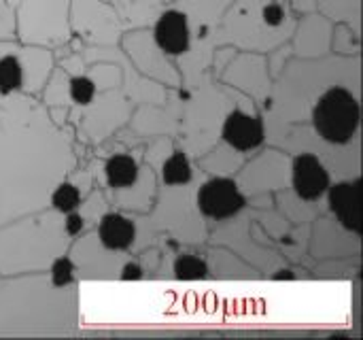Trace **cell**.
<instances>
[{"mask_svg":"<svg viewBox=\"0 0 363 340\" xmlns=\"http://www.w3.org/2000/svg\"><path fill=\"white\" fill-rule=\"evenodd\" d=\"M200 211L213 219H228L245 209V196L230 179H213L200 187Z\"/></svg>","mask_w":363,"mask_h":340,"instance_id":"obj_2","label":"cell"},{"mask_svg":"<svg viewBox=\"0 0 363 340\" xmlns=\"http://www.w3.org/2000/svg\"><path fill=\"white\" fill-rule=\"evenodd\" d=\"M23 70L15 55L0 57V94H11L13 89L21 87Z\"/></svg>","mask_w":363,"mask_h":340,"instance_id":"obj_9","label":"cell"},{"mask_svg":"<svg viewBox=\"0 0 363 340\" xmlns=\"http://www.w3.org/2000/svg\"><path fill=\"white\" fill-rule=\"evenodd\" d=\"M81 228H83V219H81L79 215L68 213V219H66V232H68V234H79V232H81Z\"/></svg>","mask_w":363,"mask_h":340,"instance_id":"obj_17","label":"cell"},{"mask_svg":"<svg viewBox=\"0 0 363 340\" xmlns=\"http://www.w3.org/2000/svg\"><path fill=\"white\" fill-rule=\"evenodd\" d=\"M277 279H294V275L289 270H283L281 275H277Z\"/></svg>","mask_w":363,"mask_h":340,"instance_id":"obj_18","label":"cell"},{"mask_svg":"<svg viewBox=\"0 0 363 340\" xmlns=\"http://www.w3.org/2000/svg\"><path fill=\"white\" fill-rule=\"evenodd\" d=\"M294 187L300 198L317 200L330 187V175L315 155H298L294 162Z\"/></svg>","mask_w":363,"mask_h":340,"instance_id":"obj_3","label":"cell"},{"mask_svg":"<svg viewBox=\"0 0 363 340\" xmlns=\"http://www.w3.org/2000/svg\"><path fill=\"white\" fill-rule=\"evenodd\" d=\"M174 275L179 281H200L208 277V266L196 256H183L174 264Z\"/></svg>","mask_w":363,"mask_h":340,"instance_id":"obj_11","label":"cell"},{"mask_svg":"<svg viewBox=\"0 0 363 340\" xmlns=\"http://www.w3.org/2000/svg\"><path fill=\"white\" fill-rule=\"evenodd\" d=\"M94 94H96V85H94L91 79H87V77H74L70 81V96H72L74 102L87 104V102H91Z\"/></svg>","mask_w":363,"mask_h":340,"instance_id":"obj_13","label":"cell"},{"mask_svg":"<svg viewBox=\"0 0 363 340\" xmlns=\"http://www.w3.org/2000/svg\"><path fill=\"white\" fill-rule=\"evenodd\" d=\"M313 117L317 132L325 141L342 145L351 141L359 126V104L349 89L332 87L319 98Z\"/></svg>","mask_w":363,"mask_h":340,"instance_id":"obj_1","label":"cell"},{"mask_svg":"<svg viewBox=\"0 0 363 340\" xmlns=\"http://www.w3.org/2000/svg\"><path fill=\"white\" fill-rule=\"evenodd\" d=\"M143 277V268L138 264H128L121 273V279L123 281H138Z\"/></svg>","mask_w":363,"mask_h":340,"instance_id":"obj_16","label":"cell"},{"mask_svg":"<svg viewBox=\"0 0 363 340\" xmlns=\"http://www.w3.org/2000/svg\"><path fill=\"white\" fill-rule=\"evenodd\" d=\"M51 202H53V207H55L57 211H62V213H72V211L79 207V202H81V194H79V190H77L74 185L64 183V185H60V187L53 192Z\"/></svg>","mask_w":363,"mask_h":340,"instance_id":"obj_12","label":"cell"},{"mask_svg":"<svg viewBox=\"0 0 363 340\" xmlns=\"http://www.w3.org/2000/svg\"><path fill=\"white\" fill-rule=\"evenodd\" d=\"M330 207L347 230L362 234V181L334 185L330 190Z\"/></svg>","mask_w":363,"mask_h":340,"instance_id":"obj_4","label":"cell"},{"mask_svg":"<svg viewBox=\"0 0 363 340\" xmlns=\"http://www.w3.org/2000/svg\"><path fill=\"white\" fill-rule=\"evenodd\" d=\"M106 179L111 187H128L138 177V166L130 155H115L106 162Z\"/></svg>","mask_w":363,"mask_h":340,"instance_id":"obj_8","label":"cell"},{"mask_svg":"<svg viewBox=\"0 0 363 340\" xmlns=\"http://www.w3.org/2000/svg\"><path fill=\"white\" fill-rule=\"evenodd\" d=\"M98 234H100V243L106 249L119 251V249H128L134 243L136 230H134V224L128 217L111 213V215H104L100 219Z\"/></svg>","mask_w":363,"mask_h":340,"instance_id":"obj_7","label":"cell"},{"mask_svg":"<svg viewBox=\"0 0 363 340\" xmlns=\"http://www.w3.org/2000/svg\"><path fill=\"white\" fill-rule=\"evenodd\" d=\"M191 179V166L185 158V153L177 151L172 153L164 164V181L168 185H183Z\"/></svg>","mask_w":363,"mask_h":340,"instance_id":"obj_10","label":"cell"},{"mask_svg":"<svg viewBox=\"0 0 363 340\" xmlns=\"http://www.w3.org/2000/svg\"><path fill=\"white\" fill-rule=\"evenodd\" d=\"M51 279H53V285H57V287L72 283V264H70V260H66V258L57 260L53 264V268H51Z\"/></svg>","mask_w":363,"mask_h":340,"instance_id":"obj_14","label":"cell"},{"mask_svg":"<svg viewBox=\"0 0 363 340\" xmlns=\"http://www.w3.org/2000/svg\"><path fill=\"white\" fill-rule=\"evenodd\" d=\"M155 43L170 55H179L189 47L187 17L181 11H166L155 23Z\"/></svg>","mask_w":363,"mask_h":340,"instance_id":"obj_6","label":"cell"},{"mask_svg":"<svg viewBox=\"0 0 363 340\" xmlns=\"http://www.w3.org/2000/svg\"><path fill=\"white\" fill-rule=\"evenodd\" d=\"M223 141L230 143L234 149L249 151L262 145L264 141V126L259 117L247 115L242 111H234L223 124Z\"/></svg>","mask_w":363,"mask_h":340,"instance_id":"obj_5","label":"cell"},{"mask_svg":"<svg viewBox=\"0 0 363 340\" xmlns=\"http://www.w3.org/2000/svg\"><path fill=\"white\" fill-rule=\"evenodd\" d=\"M283 17H285V13H283V6L281 4H268L266 9H264V21L268 23V26H279L281 21H283Z\"/></svg>","mask_w":363,"mask_h":340,"instance_id":"obj_15","label":"cell"}]
</instances>
